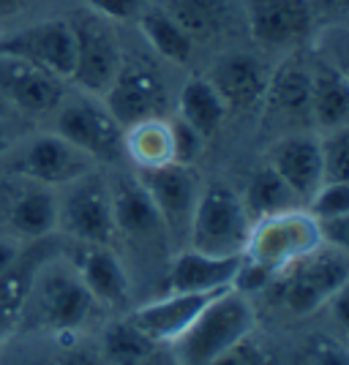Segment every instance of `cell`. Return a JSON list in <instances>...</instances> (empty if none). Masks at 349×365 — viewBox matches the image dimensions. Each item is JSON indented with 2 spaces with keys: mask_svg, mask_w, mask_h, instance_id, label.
I'll return each instance as SVG.
<instances>
[{
  "mask_svg": "<svg viewBox=\"0 0 349 365\" xmlns=\"http://www.w3.org/2000/svg\"><path fill=\"white\" fill-rule=\"evenodd\" d=\"M254 305L235 289H224L199 311L188 330L169 344L181 365H213L235 344L254 333Z\"/></svg>",
  "mask_w": 349,
  "mask_h": 365,
  "instance_id": "obj_1",
  "label": "cell"
},
{
  "mask_svg": "<svg viewBox=\"0 0 349 365\" xmlns=\"http://www.w3.org/2000/svg\"><path fill=\"white\" fill-rule=\"evenodd\" d=\"M349 281L347 251H338L319 243L305 257L295 259L284 270H278L265 292L292 317H308L341 292Z\"/></svg>",
  "mask_w": 349,
  "mask_h": 365,
  "instance_id": "obj_2",
  "label": "cell"
},
{
  "mask_svg": "<svg viewBox=\"0 0 349 365\" xmlns=\"http://www.w3.org/2000/svg\"><path fill=\"white\" fill-rule=\"evenodd\" d=\"M251 221L241 194L227 182H208L197 199L186 248L211 257H243Z\"/></svg>",
  "mask_w": 349,
  "mask_h": 365,
  "instance_id": "obj_3",
  "label": "cell"
},
{
  "mask_svg": "<svg viewBox=\"0 0 349 365\" xmlns=\"http://www.w3.org/2000/svg\"><path fill=\"white\" fill-rule=\"evenodd\" d=\"M69 28L74 36V68L69 82L88 96H104L118 74L123 61V46L115 31V22L96 14L91 9L71 11Z\"/></svg>",
  "mask_w": 349,
  "mask_h": 365,
  "instance_id": "obj_4",
  "label": "cell"
},
{
  "mask_svg": "<svg viewBox=\"0 0 349 365\" xmlns=\"http://www.w3.org/2000/svg\"><path fill=\"white\" fill-rule=\"evenodd\" d=\"M55 134L71 142L85 155H91L96 164L118 167L126 161V148H123L126 128L109 115L104 101H93V98H76L69 104L63 101L55 118Z\"/></svg>",
  "mask_w": 349,
  "mask_h": 365,
  "instance_id": "obj_5",
  "label": "cell"
},
{
  "mask_svg": "<svg viewBox=\"0 0 349 365\" xmlns=\"http://www.w3.org/2000/svg\"><path fill=\"white\" fill-rule=\"evenodd\" d=\"M142 182V188L148 191L156 213L164 224L169 243L178 251L188 243V229L191 218L197 210L199 199V178L194 175V167H183V164H164L156 169H137L134 172Z\"/></svg>",
  "mask_w": 349,
  "mask_h": 365,
  "instance_id": "obj_6",
  "label": "cell"
},
{
  "mask_svg": "<svg viewBox=\"0 0 349 365\" xmlns=\"http://www.w3.org/2000/svg\"><path fill=\"white\" fill-rule=\"evenodd\" d=\"M104 107L123 128L151 118H167L169 93L161 71L148 61H121V68L106 88Z\"/></svg>",
  "mask_w": 349,
  "mask_h": 365,
  "instance_id": "obj_7",
  "label": "cell"
},
{
  "mask_svg": "<svg viewBox=\"0 0 349 365\" xmlns=\"http://www.w3.org/2000/svg\"><path fill=\"white\" fill-rule=\"evenodd\" d=\"M319 245L317 221L305 213L303 207L287 210V213L270 215L251 224L248 243H246L243 257L262 262L273 267L275 273L292 264L295 259L305 257Z\"/></svg>",
  "mask_w": 349,
  "mask_h": 365,
  "instance_id": "obj_8",
  "label": "cell"
},
{
  "mask_svg": "<svg viewBox=\"0 0 349 365\" xmlns=\"http://www.w3.org/2000/svg\"><path fill=\"white\" fill-rule=\"evenodd\" d=\"M58 227H63L85 245L112 243V237L118 235L112 218V197H109V182L98 172H91L82 180L69 185V194L61 202Z\"/></svg>",
  "mask_w": 349,
  "mask_h": 365,
  "instance_id": "obj_9",
  "label": "cell"
},
{
  "mask_svg": "<svg viewBox=\"0 0 349 365\" xmlns=\"http://www.w3.org/2000/svg\"><path fill=\"white\" fill-rule=\"evenodd\" d=\"M11 167L28 180L44 188H55L82 180L85 175L96 172L98 164L58 134H39L16 150Z\"/></svg>",
  "mask_w": 349,
  "mask_h": 365,
  "instance_id": "obj_10",
  "label": "cell"
},
{
  "mask_svg": "<svg viewBox=\"0 0 349 365\" xmlns=\"http://www.w3.org/2000/svg\"><path fill=\"white\" fill-rule=\"evenodd\" d=\"M0 52L36 63L66 82L74 68V36L69 19H44L14 33H3Z\"/></svg>",
  "mask_w": 349,
  "mask_h": 365,
  "instance_id": "obj_11",
  "label": "cell"
},
{
  "mask_svg": "<svg viewBox=\"0 0 349 365\" xmlns=\"http://www.w3.org/2000/svg\"><path fill=\"white\" fill-rule=\"evenodd\" d=\"M246 22L259 46L292 49L311 36L317 11L308 0H248Z\"/></svg>",
  "mask_w": 349,
  "mask_h": 365,
  "instance_id": "obj_12",
  "label": "cell"
},
{
  "mask_svg": "<svg viewBox=\"0 0 349 365\" xmlns=\"http://www.w3.org/2000/svg\"><path fill=\"white\" fill-rule=\"evenodd\" d=\"M66 79L49 74L41 66L0 52V93L25 115L58 112L66 101Z\"/></svg>",
  "mask_w": 349,
  "mask_h": 365,
  "instance_id": "obj_13",
  "label": "cell"
},
{
  "mask_svg": "<svg viewBox=\"0 0 349 365\" xmlns=\"http://www.w3.org/2000/svg\"><path fill=\"white\" fill-rule=\"evenodd\" d=\"M268 79L270 66L251 52H224L208 74V82L216 88L227 112L235 115H246L262 107Z\"/></svg>",
  "mask_w": 349,
  "mask_h": 365,
  "instance_id": "obj_14",
  "label": "cell"
},
{
  "mask_svg": "<svg viewBox=\"0 0 349 365\" xmlns=\"http://www.w3.org/2000/svg\"><path fill=\"white\" fill-rule=\"evenodd\" d=\"M28 297H36L39 317L46 327L63 330V333L76 330L96 308V300L79 281V275L58 270V267L46 270L39 281H33Z\"/></svg>",
  "mask_w": 349,
  "mask_h": 365,
  "instance_id": "obj_15",
  "label": "cell"
},
{
  "mask_svg": "<svg viewBox=\"0 0 349 365\" xmlns=\"http://www.w3.org/2000/svg\"><path fill=\"white\" fill-rule=\"evenodd\" d=\"M308 93H311V66H305L300 58H289L281 66L270 68L268 91L259 109L265 112L268 120L287 125L292 131H305L303 125H311Z\"/></svg>",
  "mask_w": 349,
  "mask_h": 365,
  "instance_id": "obj_16",
  "label": "cell"
},
{
  "mask_svg": "<svg viewBox=\"0 0 349 365\" xmlns=\"http://www.w3.org/2000/svg\"><path fill=\"white\" fill-rule=\"evenodd\" d=\"M268 167L287 182L305 207L311 194L325 182L319 137L311 131H292L278 137L268 150Z\"/></svg>",
  "mask_w": 349,
  "mask_h": 365,
  "instance_id": "obj_17",
  "label": "cell"
},
{
  "mask_svg": "<svg viewBox=\"0 0 349 365\" xmlns=\"http://www.w3.org/2000/svg\"><path fill=\"white\" fill-rule=\"evenodd\" d=\"M218 292H167L164 297L139 305L128 314L153 344L169 346L181 338L188 324L197 319L199 311L211 303Z\"/></svg>",
  "mask_w": 349,
  "mask_h": 365,
  "instance_id": "obj_18",
  "label": "cell"
},
{
  "mask_svg": "<svg viewBox=\"0 0 349 365\" xmlns=\"http://www.w3.org/2000/svg\"><path fill=\"white\" fill-rule=\"evenodd\" d=\"M112 218L115 232L126 235L134 243H164L169 240L164 224L153 207L148 191L142 188L137 175H121L109 182Z\"/></svg>",
  "mask_w": 349,
  "mask_h": 365,
  "instance_id": "obj_19",
  "label": "cell"
},
{
  "mask_svg": "<svg viewBox=\"0 0 349 365\" xmlns=\"http://www.w3.org/2000/svg\"><path fill=\"white\" fill-rule=\"evenodd\" d=\"M241 257H211L181 248L167 273V292H224L232 289Z\"/></svg>",
  "mask_w": 349,
  "mask_h": 365,
  "instance_id": "obj_20",
  "label": "cell"
},
{
  "mask_svg": "<svg viewBox=\"0 0 349 365\" xmlns=\"http://www.w3.org/2000/svg\"><path fill=\"white\" fill-rule=\"evenodd\" d=\"M311 125L325 131H335L349 125V85L347 68L322 58L311 63Z\"/></svg>",
  "mask_w": 349,
  "mask_h": 365,
  "instance_id": "obj_21",
  "label": "cell"
},
{
  "mask_svg": "<svg viewBox=\"0 0 349 365\" xmlns=\"http://www.w3.org/2000/svg\"><path fill=\"white\" fill-rule=\"evenodd\" d=\"M194 44H216L227 38L238 25V9L232 0H158Z\"/></svg>",
  "mask_w": 349,
  "mask_h": 365,
  "instance_id": "obj_22",
  "label": "cell"
},
{
  "mask_svg": "<svg viewBox=\"0 0 349 365\" xmlns=\"http://www.w3.org/2000/svg\"><path fill=\"white\" fill-rule=\"evenodd\" d=\"M79 281L91 292L96 303L112 311H128L131 305V281L109 245H91L79 262Z\"/></svg>",
  "mask_w": 349,
  "mask_h": 365,
  "instance_id": "obj_23",
  "label": "cell"
},
{
  "mask_svg": "<svg viewBox=\"0 0 349 365\" xmlns=\"http://www.w3.org/2000/svg\"><path fill=\"white\" fill-rule=\"evenodd\" d=\"M137 22L142 36L148 38V44L156 49L158 58L175 63V66H188L194 61L197 44L161 6H142Z\"/></svg>",
  "mask_w": 349,
  "mask_h": 365,
  "instance_id": "obj_24",
  "label": "cell"
},
{
  "mask_svg": "<svg viewBox=\"0 0 349 365\" xmlns=\"http://www.w3.org/2000/svg\"><path fill=\"white\" fill-rule=\"evenodd\" d=\"M241 202H243L246 215H248L251 224H254V221H262V218H270V215L303 207V202L295 197V191H292L287 182L281 180L268 164L259 167L257 172L248 178L243 194H241Z\"/></svg>",
  "mask_w": 349,
  "mask_h": 365,
  "instance_id": "obj_25",
  "label": "cell"
},
{
  "mask_svg": "<svg viewBox=\"0 0 349 365\" xmlns=\"http://www.w3.org/2000/svg\"><path fill=\"white\" fill-rule=\"evenodd\" d=\"M227 115V107L218 98L216 88L208 82V76H194L183 85L181 96H178V118L188 123L191 128H197L205 139L218 134Z\"/></svg>",
  "mask_w": 349,
  "mask_h": 365,
  "instance_id": "obj_26",
  "label": "cell"
},
{
  "mask_svg": "<svg viewBox=\"0 0 349 365\" xmlns=\"http://www.w3.org/2000/svg\"><path fill=\"white\" fill-rule=\"evenodd\" d=\"M126 161L137 169H156L172 164V137H169V118H151L126 128L123 137Z\"/></svg>",
  "mask_w": 349,
  "mask_h": 365,
  "instance_id": "obj_27",
  "label": "cell"
},
{
  "mask_svg": "<svg viewBox=\"0 0 349 365\" xmlns=\"http://www.w3.org/2000/svg\"><path fill=\"white\" fill-rule=\"evenodd\" d=\"M58 215H61V202L52 194V188H33L28 194L16 199L11 205V229H14L19 237H28V240H39L46 237L58 229Z\"/></svg>",
  "mask_w": 349,
  "mask_h": 365,
  "instance_id": "obj_28",
  "label": "cell"
},
{
  "mask_svg": "<svg viewBox=\"0 0 349 365\" xmlns=\"http://www.w3.org/2000/svg\"><path fill=\"white\" fill-rule=\"evenodd\" d=\"M158 344H153L134 322L118 319L104 333V360L109 365H139Z\"/></svg>",
  "mask_w": 349,
  "mask_h": 365,
  "instance_id": "obj_29",
  "label": "cell"
},
{
  "mask_svg": "<svg viewBox=\"0 0 349 365\" xmlns=\"http://www.w3.org/2000/svg\"><path fill=\"white\" fill-rule=\"evenodd\" d=\"M33 275L28 267L14 262V267L9 273L0 275V341H6L14 333L16 322L25 311V300L31 294Z\"/></svg>",
  "mask_w": 349,
  "mask_h": 365,
  "instance_id": "obj_30",
  "label": "cell"
},
{
  "mask_svg": "<svg viewBox=\"0 0 349 365\" xmlns=\"http://www.w3.org/2000/svg\"><path fill=\"white\" fill-rule=\"evenodd\" d=\"M325 182H349V128L325 131L319 137Z\"/></svg>",
  "mask_w": 349,
  "mask_h": 365,
  "instance_id": "obj_31",
  "label": "cell"
},
{
  "mask_svg": "<svg viewBox=\"0 0 349 365\" xmlns=\"http://www.w3.org/2000/svg\"><path fill=\"white\" fill-rule=\"evenodd\" d=\"M305 213L314 221L349 213V182H322L305 202Z\"/></svg>",
  "mask_w": 349,
  "mask_h": 365,
  "instance_id": "obj_32",
  "label": "cell"
},
{
  "mask_svg": "<svg viewBox=\"0 0 349 365\" xmlns=\"http://www.w3.org/2000/svg\"><path fill=\"white\" fill-rule=\"evenodd\" d=\"M169 137H172V164L194 167L208 139L181 118H169Z\"/></svg>",
  "mask_w": 349,
  "mask_h": 365,
  "instance_id": "obj_33",
  "label": "cell"
},
{
  "mask_svg": "<svg viewBox=\"0 0 349 365\" xmlns=\"http://www.w3.org/2000/svg\"><path fill=\"white\" fill-rule=\"evenodd\" d=\"M300 365H349V354L344 341L314 335L300 351Z\"/></svg>",
  "mask_w": 349,
  "mask_h": 365,
  "instance_id": "obj_34",
  "label": "cell"
},
{
  "mask_svg": "<svg viewBox=\"0 0 349 365\" xmlns=\"http://www.w3.org/2000/svg\"><path fill=\"white\" fill-rule=\"evenodd\" d=\"M275 278V270L262 264V262H254L248 257H241V267L235 273V281H232V289L241 292V294H254V292H265L270 287V281Z\"/></svg>",
  "mask_w": 349,
  "mask_h": 365,
  "instance_id": "obj_35",
  "label": "cell"
},
{
  "mask_svg": "<svg viewBox=\"0 0 349 365\" xmlns=\"http://www.w3.org/2000/svg\"><path fill=\"white\" fill-rule=\"evenodd\" d=\"M213 365H273V357L265 346H257L248 335L241 344H235L227 354H221Z\"/></svg>",
  "mask_w": 349,
  "mask_h": 365,
  "instance_id": "obj_36",
  "label": "cell"
},
{
  "mask_svg": "<svg viewBox=\"0 0 349 365\" xmlns=\"http://www.w3.org/2000/svg\"><path fill=\"white\" fill-rule=\"evenodd\" d=\"M85 3L91 11L106 16L109 22H131L142 9V0H85Z\"/></svg>",
  "mask_w": 349,
  "mask_h": 365,
  "instance_id": "obj_37",
  "label": "cell"
},
{
  "mask_svg": "<svg viewBox=\"0 0 349 365\" xmlns=\"http://www.w3.org/2000/svg\"><path fill=\"white\" fill-rule=\"evenodd\" d=\"M317 232L322 245H330V248H338V251H349V213L317 221Z\"/></svg>",
  "mask_w": 349,
  "mask_h": 365,
  "instance_id": "obj_38",
  "label": "cell"
},
{
  "mask_svg": "<svg viewBox=\"0 0 349 365\" xmlns=\"http://www.w3.org/2000/svg\"><path fill=\"white\" fill-rule=\"evenodd\" d=\"M328 308H330V314H333V319L335 324L341 327V333H347V327H349V311H347V287L341 292H335L333 297L328 300Z\"/></svg>",
  "mask_w": 349,
  "mask_h": 365,
  "instance_id": "obj_39",
  "label": "cell"
},
{
  "mask_svg": "<svg viewBox=\"0 0 349 365\" xmlns=\"http://www.w3.org/2000/svg\"><path fill=\"white\" fill-rule=\"evenodd\" d=\"M19 259V245L11 237H0V275L9 273L14 267V262Z\"/></svg>",
  "mask_w": 349,
  "mask_h": 365,
  "instance_id": "obj_40",
  "label": "cell"
},
{
  "mask_svg": "<svg viewBox=\"0 0 349 365\" xmlns=\"http://www.w3.org/2000/svg\"><path fill=\"white\" fill-rule=\"evenodd\" d=\"M33 6V0H0V22H11L19 14H25Z\"/></svg>",
  "mask_w": 349,
  "mask_h": 365,
  "instance_id": "obj_41",
  "label": "cell"
},
{
  "mask_svg": "<svg viewBox=\"0 0 349 365\" xmlns=\"http://www.w3.org/2000/svg\"><path fill=\"white\" fill-rule=\"evenodd\" d=\"M58 365H104L93 351L88 349H71V351H66L61 360H55Z\"/></svg>",
  "mask_w": 349,
  "mask_h": 365,
  "instance_id": "obj_42",
  "label": "cell"
},
{
  "mask_svg": "<svg viewBox=\"0 0 349 365\" xmlns=\"http://www.w3.org/2000/svg\"><path fill=\"white\" fill-rule=\"evenodd\" d=\"M139 365H181V363H178L175 351L169 349V346H161V344H158V346H156V349H153Z\"/></svg>",
  "mask_w": 349,
  "mask_h": 365,
  "instance_id": "obj_43",
  "label": "cell"
},
{
  "mask_svg": "<svg viewBox=\"0 0 349 365\" xmlns=\"http://www.w3.org/2000/svg\"><path fill=\"white\" fill-rule=\"evenodd\" d=\"M11 148H14V131H11L9 120L0 118V155H6Z\"/></svg>",
  "mask_w": 349,
  "mask_h": 365,
  "instance_id": "obj_44",
  "label": "cell"
},
{
  "mask_svg": "<svg viewBox=\"0 0 349 365\" xmlns=\"http://www.w3.org/2000/svg\"><path fill=\"white\" fill-rule=\"evenodd\" d=\"M311 3V9L314 11H325V9H330V11H344V6H347V0H308Z\"/></svg>",
  "mask_w": 349,
  "mask_h": 365,
  "instance_id": "obj_45",
  "label": "cell"
},
{
  "mask_svg": "<svg viewBox=\"0 0 349 365\" xmlns=\"http://www.w3.org/2000/svg\"><path fill=\"white\" fill-rule=\"evenodd\" d=\"M0 41H3V31H0Z\"/></svg>",
  "mask_w": 349,
  "mask_h": 365,
  "instance_id": "obj_46",
  "label": "cell"
},
{
  "mask_svg": "<svg viewBox=\"0 0 349 365\" xmlns=\"http://www.w3.org/2000/svg\"><path fill=\"white\" fill-rule=\"evenodd\" d=\"M52 365H58V363H52Z\"/></svg>",
  "mask_w": 349,
  "mask_h": 365,
  "instance_id": "obj_47",
  "label": "cell"
}]
</instances>
